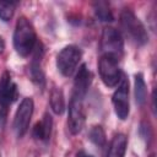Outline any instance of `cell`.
<instances>
[{
	"mask_svg": "<svg viewBox=\"0 0 157 157\" xmlns=\"http://www.w3.org/2000/svg\"><path fill=\"white\" fill-rule=\"evenodd\" d=\"M42 53L43 50H37L34 56H33V60L29 65V75H31V78L34 83H37L38 86H44V82H45V78H44V72L42 70V66H40V58H42Z\"/></svg>",
	"mask_w": 157,
	"mask_h": 157,
	"instance_id": "obj_13",
	"label": "cell"
},
{
	"mask_svg": "<svg viewBox=\"0 0 157 157\" xmlns=\"http://www.w3.org/2000/svg\"><path fill=\"white\" fill-rule=\"evenodd\" d=\"M52 126H53V119L50 117L49 113H45L42 118V120H39L34 128H33V137L39 140V141H44L47 142L50 139L52 135Z\"/></svg>",
	"mask_w": 157,
	"mask_h": 157,
	"instance_id": "obj_11",
	"label": "cell"
},
{
	"mask_svg": "<svg viewBox=\"0 0 157 157\" xmlns=\"http://www.w3.org/2000/svg\"><path fill=\"white\" fill-rule=\"evenodd\" d=\"M49 103H50V108L52 110L60 115L64 113L65 110V98H64V93L61 91L60 87L54 86L50 91V98H49Z\"/></svg>",
	"mask_w": 157,
	"mask_h": 157,
	"instance_id": "obj_14",
	"label": "cell"
},
{
	"mask_svg": "<svg viewBox=\"0 0 157 157\" xmlns=\"http://www.w3.org/2000/svg\"><path fill=\"white\" fill-rule=\"evenodd\" d=\"M37 43V34L33 25L25 16H21L16 21L13 31V47L20 56H28Z\"/></svg>",
	"mask_w": 157,
	"mask_h": 157,
	"instance_id": "obj_1",
	"label": "cell"
},
{
	"mask_svg": "<svg viewBox=\"0 0 157 157\" xmlns=\"http://www.w3.org/2000/svg\"><path fill=\"white\" fill-rule=\"evenodd\" d=\"M150 157H156V155H155V153H152V155H151Z\"/></svg>",
	"mask_w": 157,
	"mask_h": 157,
	"instance_id": "obj_22",
	"label": "cell"
},
{
	"mask_svg": "<svg viewBox=\"0 0 157 157\" xmlns=\"http://www.w3.org/2000/svg\"><path fill=\"white\" fill-rule=\"evenodd\" d=\"M112 102L117 117L121 120H125L130 112V104H129V81L124 76H121V80L118 83V88L115 90L112 97Z\"/></svg>",
	"mask_w": 157,
	"mask_h": 157,
	"instance_id": "obj_7",
	"label": "cell"
},
{
	"mask_svg": "<svg viewBox=\"0 0 157 157\" xmlns=\"http://www.w3.org/2000/svg\"><path fill=\"white\" fill-rule=\"evenodd\" d=\"M94 7V13H96V17L102 21V22H112L113 21V13H112V10L109 9V5L105 2V1H98V2H94L93 5Z\"/></svg>",
	"mask_w": 157,
	"mask_h": 157,
	"instance_id": "obj_16",
	"label": "cell"
},
{
	"mask_svg": "<svg viewBox=\"0 0 157 157\" xmlns=\"http://www.w3.org/2000/svg\"><path fill=\"white\" fill-rule=\"evenodd\" d=\"M18 96L17 85L12 81L11 75L9 71H5L0 78V102L10 105L12 102L16 101Z\"/></svg>",
	"mask_w": 157,
	"mask_h": 157,
	"instance_id": "obj_10",
	"label": "cell"
},
{
	"mask_svg": "<svg viewBox=\"0 0 157 157\" xmlns=\"http://www.w3.org/2000/svg\"><path fill=\"white\" fill-rule=\"evenodd\" d=\"M85 120H86V114L83 108V101L71 97L69 104V119H67L70 132L72 135H77L82 130L85 125Z\"/></svg>",
	"mask_w": 157,
	"mask_h": 157,
	"instance_id": "obj_8",
	"label": "cell"
},
{
	"mask_svg": "<svg viewBox=\"0 0 157 157\" xmlns=\"http://www.w3.org/2000/svg\"><path fill=\"white\" fill-rule=\"evenodd\" d=\"M88 137L98 147H103L105 145V132L101 125L93 126L88 132Z\"/></svg>",
	"mask_w": 157,
	"mask_h": 157,
	"instance_id": "obj_17",
	"label": "cell"
},
{
	"mask_svg": "<svg viewBox=\"0 0 157 157\" xmlns=\"http://www.w3.org/2000/svg\"><path fill=\"white\" fill-rule=\"evenodd\" d=\"M76 157H93V156H92V155H90V153H87L86 151L81 150V151H78V152L76 153Z\"/></svg>",
	"mask_w": 157,
	"mask_h": 157,
	"instance_id": "obj_20",
	"label": "cell"
},
{
	"mask_svg": "<svg viewBox=\"0 0 157 157\" xmlns=\"http://www.w3.org/2000/svg\"><path fill=\"white\" fill-rule=\"evenodd\" d=\"M126 147H128V137L124 134H117L109 144L107 157H124L126 152Z\"/></svg>",
	"mask_w": 157,
	"mask_h": 157,
	"instance_id": "obj_12",
	"label": "cell"
},
{
	"mask_svg": "<svg viewBox=\"0 0 157 157\" xmlns=\"http://www.w3.org/2000/svg\"><path fill=\"white\" fill-rule=\"evenodd\" d=\"M16 4L15 2H7V1H0V18L2 21H10L13 16Z\"/></svg>",
	"mask_w": 157,
	"mask_h": 157,
	"instance_id": "obj_18",
	"label": "cell"
},
{
	"mask_svg": "<svg viewBox=\"0 0 157 157\" xmlns=\"http://www.w3.org/2000/svg\"><path fill=\"white\" fill-rule=\"evenodd\" d=\"M120 25L125 36L137 45H144L148 40V34L142 22L130 9H124L120 13Z\"/></svg>",
	"mask_w": 157,
	"mask_h": 157,
	"instance_id": "obj_2",
	"label": "cell"
},
{
	"mask_svg": "<svg viewBox=\"0 0 157 157\" xmlns=\"http://www.w3.org/2000/svg\"><path fill=\"white\" fill-rule=\"evenodd\" d=\"M82 58V52L77 45L70 44L64 47L56 56V67L63 76H71Z\"/></svg>",
	"mask_w": 157,
	"mask_h": 157,
	"instance_id": "obj_4",
	"label": "cell"
},
{
	"mask_svg": "<svg viewBox=\"0 0 157 157\" xmlns=\"http://www.w3.org/2000/svg\"><path fill=\"white\" fill-rule=\"evenodd\" d=\"M101 49L103 55L119 60L124 54V39L121 33L114 27H105L102 32Z\"/></svg>",
	"mask_w": 157,
	"mask_h": 157,
	"instance_id": "obj_3",
	"label": "cell"
},
{
	"mask_svg": "<svg viewBox=\"0 0 157 157\" xmlns=\"http://www.w3.org/2000/svg\"><path fill=\"white\" fill-rule=\"evenodd\" d=\"M4 49H5V42H4V39L0 37V54L4 52Z\"/></svg>",
	"mask_w": 157,
	"mask_h": 157,
	"instance_id": "obj_21",
	"label": "cell"
},
{
	"mask_svg": "<svg viewBox=\"0 0 157 157\" xmlns=\"http://www.w3.org/2000/svg\"><path fill=\"white\" fill-rule=\"evenodd\" d=\"M98 71L103 83L108 87H115L121 80V71L118 64V60L108 56L102 55L98 61Z\"/></svg>",
	"mask_w": 157,
	"mask_h": 157,
	"instance_id": "obj_5",
	"label": "cell"
},
{
	"mask_svg": "<svg viewBox=\"0 0 157 157\" xmlns=\"http://www.w3.org/2000/svg\"><path fill=\"white\" fill-rule=\"evenodd\" d=\"M33 108H34V103L32 98L26 97L21 101L13 118V129L17 137H22L27 132L33 114Z\"/></svg>",
	"mask_w": 157,
	"mask_h": 157,
	"instance_id": "obj_6",
	"label": "cell"
},
{
	"mask_svg": "<svg viewBox=\"0 0 157 157\" xmlns=\"http://www.w3.org/2000/svg\"><path fill=\"white\" fill-rule=\"evenodd\" d=\"M7 107L5 103L0 102V130L5 126L6 123V118H7Z\"/></svg>",
	"mask_w": 157,
	"mask_h": 157,
	"instance_id": "obj_19",
	"label": "cell"
},
{
	"mask_svg": "<svg viewBox=\"0 0 157 157\" xmlns=\"http://www.w3.org/2000/svg\"><path fill=\"white\" fill-rule=\"evenodd\" d=\"M147 99V88L141 72L135 75V101L139 105H144Z\"/></svg>",
	"mask_w": 157,
	"mask_h": 157,
	"instance_id": "obj_15",
	"label": "cell"
},
{
	"mask_svg": "<svg viewBox=\"0 0 157 157\" xmlns=\"http://www.w3.org/2000/svg\"><path fill=\"white\" fill-rule=\"evenodd\" d=\"M92 72L88 70L87 65L86 64H82L77 72H76V76H75V81H74V90H72V96L74 98H78V99H82L85 98L90 86H91V82H92Z\"/></svg>",
	"mask_w": 157,
	"mask_h": 157,
	"instance_id": "obj_9",
	"label": "cell"
}]
</instances>
